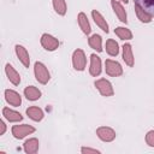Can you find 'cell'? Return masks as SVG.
Returning <instances> with one entry per match:
<instances>
[{
  "label": "cell",
  "mask_w": 154,
  "mask_h": 154,
  "mask_svg": "<svg viewBox=\"0 0 154 154\" xmlns=\"http://www.w3.org/2000/svg\"><path fill=\"white\" fill-rule=\"evenodd\" d=\"M34 73H35V77H36V81L41 84H47L49 78H51V75L48 72V69L45 66V64L40 63V61H36L35 65H34Z\"/></svg>",
  "instance_id": "6da1fadb"
},
{
  "label": "cell",
  "mask_w": 154,
  "mask_h": 154,
  "mask_svg": "<svg viewBox=\"0 0 154 154\" xmlns=\"http://www.w3.org/2000/svg\"><path fill=\"white\" fill-rule=\"evenodd\" d=\"M89 72L91 76L96 77L101 73V59L96 55V54H91L90 55V67H89Z\"/></svg>",
  "instance_id": "30bf717a"
},
{
  "label": "cell",
  "mask_w": 154,
  "mask_h": 154,
  "mask_svg": "<svg viewBox=\"0 0 154 154\" xmlns=\"http://www.w3.org/2000/svg\"><path fill=\"white\" fill-rule=\"evenodd\" d=\"M38 144L37 138H29L24 142V152L28 154H34L38 150Z\"/></svg>",
  "instance_id": "ffe728a7"
},
{
  "label": "cell",
  "mask_w": 154,
  "mask_h": 154,
  "mask_svg": "<svg viewBox=\"0 0 154 154\" xmlns=\"http://www.w3.org/2000/svg\"><path fill=\"white\" fill-rule=\"evenodd\" d=\"M123 60L125 61V64L130 67L134 66V61H135V58H134V54H132V47L130 43H125L123 46Z\"/></svg>",
  "instance_id": "5bb4252c"
},
{
  "label": "cell",
  "mask_w": 154,
  "mask_h": 154,
  "mask_svg": "<svg viewBox=\"0 0 154 154\" xmlns=\"http://www.w3.org/2000/svg\"><path fill=\"white\" fill-rule=\"evenodd\" d=\"M105 70H106V73L108 76H112V77H118V76H122L123 75V67L122 65L118 63V61H114V60H111V59H107L105 61Z\"/></svg>",
  "instance_id": "277c9868"
},
{
  "label": "cell",
  "mask_w": 154,
  "mask_h": 154,
  "mask_svg": "<svg viewBox=\"0 0 154 154\" xmlns=\"http://www.w3.org/2000/svg\"><path fill=\"white\" fill-rule=\"evenodd\" d=\"M2 116L8 120V122H12V123H16V122H20L23 119L22 114L17 111H13L8 107H4L2 108Z\"/></svg>",
  "instance_id": "9a60e30c"
},
{
  "label": "cell",
  "mask_w": 154,
  "mask_h": 154,
  "mask_svg": "<svg viewBox=\"0 0 154 154\" xmlns=\"http://www.w3.org/2000/svg\"><path fill=\"white\" fill-rule=\"evenodd\" d=\"M53 7H54L55 12L60 16H65V13L67 11L65 0H53Z\"/></svg>",
  "instance_id": "cb8c5ba5"
},
{
  "label": "cell",
  "mask_w": 154,
  "mask_h": 154,
  "mask_svg": "<svg viewBox=\"0 0 154 154\" xmlns=\"http://www.w3.org/2000/svg\"><path fill=\"white\" fill-rule=\"evenodd\" d=\"M5 99H6V101H7L11 106H14V107H18V106L22 103V97H20V95H19L17 91L12 90V89H6V90H5Z\"/></svg>",
  "instance_id": "9c48e42d"
},
{
  "label": "cell",
  "mask_w": 154,
  "mask_h": 154,
  "mask_svg": "<svg viewBox=\"0 0 154 154\" xmlns=\"http://www.w3.org/2000/svg\"><path fill=\"white\" fill-rule=\"evenodd\" d=\"M81 152H82L83 154H89V153L99 154V153H100V150H97V149H93V148H89V147H82Z\"/></svg>",
  "instance_id": "4316f807"
},
{
  "label": "cell",
  "mask_w": 154,
  "mask_h": 154,
  "mask_svg": "<svg viewBox=\"0 0 154 154\" xmlns=\"http://www.w3.org/2000/svg\"><path fill=\"white\" fill-rule=\"evenodd\" d=\"M146 142L148 146L150 147H154V130H150L147 132L146 135Z\"/></svg>",
  "instance_id": "484cf974"
},
{
  "label": "cell",
  "mask_w": 154,
  "mask_h": 154,
  "mask_svg": "<svg viewBox=\"0 0 154 154\" xmlns=\"http://www.w3.org/2000/svg\"><path fill=\"white\" fill-rule=\"evenodd\" d=\"M14 49H16V54H17L19 61L24 65V67H29V65H30V58H29V53L25 49V47H23L20 45H16Z\"/></svg>",
  "instance_id": "ba28073f"
},
{
  "label": "cell",
  "mask_w": 154,
  "mask_h": 154,
  "mask_svg": "<svg viewBox=\"0 0 154 154\" xmlns=\"http://www.w3.org/2000/svg\"><path fill=\"white\" fill-rule=\"evenodd\" d=\"M6 131V125L4 123V120H0V135H4Z\"/></svg>",
  "instance_id": "83f0119b"
},
{
  "label": "cell",
  "mask_w": 154,
  "mask_h": 154,
  "mask_svg": "<svg viewBox=\"0 0 154 154\" xmlns=\"http://www.w3.org/2000/svg\"><path fill=\"white\" fill-rule=\"evenodd\" d=\"M24 95H25V97H26L28 100H30V101H36V100H38V99L41 97V91H40L36 87L29 85V87H26V88L24 89Z\"/></svg>",
  "instance_id": "d6986e66"
},
{
  "label": "cell",
  "mask_w": 154,
  "mask_h": 154,
  "mask_svg": "<svg viewBox=\"0 0 154 154\" xmlns=\"http://www.w3.org/2000/svg\"><path fill=\"white\" fill-rule=\"evenodd\" d=\"M120 1H122V2H125V4H128V2H129V0H120Z\"/></svg>",
  "instance_id": "f1b7e54d"
},
{
  "label": "cell",
  "mask_w": 154,
  "mask_h": 154,
  "mask_svg": "<svg viewBox=\"0 0 154 154\" xmlns=\"http://www.w3.org/2000/svg\"><path fill=\"white\" fill-rule=\"evenodd\" d=\"M5 72H6V75H7L8 81H10L13 85H18V84L20 83V76H19V73L13 69L12 65L6 64V66H5Z\"/></svg>",
  "instance_id": "4fadbf2b"
},
{
  "label": "cell",
  "mask_w": 154,
  "mask_h": 154,
  "mask_svg": "<svg viewBox=\"0 0 154 154\" xmlns=\"http://www.w3.org/2000/svg\"><path fill=\"white\" fill-rule=\"evenodd\" d=\"M111 5H112V8H113L116 16L118 17V19H119L122 23H125V24H126V23H128L126 12H125L123 5H122L120 2H118V1H116V0H112V1H111Z\"/></svg>",
  "instance_id": "8fae6325"
},
{
  "label": "cell",
  "mask_w": 154,
  "mask_h": 154,
  "mask_svg": "<svg viewBox=\"0 0 154 154\" xmlns=\"http://www.w3.org/2000/svg\"><path fill=\"white\" fill-rule=\"evenodd\" d=\"M114 34L120 38V40H131L132 38V32L123 26H118L114 29Z\"/></svg>",
  "instance_id": "603a6c76"
},
{
  "label": "cell",
  "mask_w": 154,
  "mask_h": 154,
  "mask_svg": "<svg viewBox=\"0 0 154 154\" xmlns=\"http://www.w3.org/2000/svg\"><path fill=\"white\" fill-rule=\"evenodd\" d=\"M26 114L34 122H40L43 118V111L40 107H36V106H31V107L26 108Z\"/></svg>",
  "instance_id": "ac0fdd59"
},
{
  "label": "cell",
  "mask_w": 154,
  "mask_h": 154,
  "mask_svg": "<svg viewBox=\"0 0 154 154\" xmlns=\"http://www.w3.org/2000/svg\"><path fill=\"white\" fill-rule=\"evenodd\" d=\"M41 45L46 51H55L59 47V41L49 34H43L41 36Z\"/></svg>",
  "instance_id": "52a82bcc"
},
{
  "label": "cell",
  "mask_w": 154,
  "mask_h": 154,
  "mask_svg": "<svg viewBox=\"0 0 154 154\" xmlns=\"http://www.w3.org/2000/svg\"><path fill=\"white\" fill-rule=\"evenodd\" d=\"M32 132H35V128L31 126V125H28V124L14 125V126L12 128V135H13L16 138H18V140L24 138L25 136H28V135H30V134H32Z\"/></svg>",
  "instance_id": "5b68a950"
},
{
  "label": "cell",
  "mask_w": 154,
  "mask_h": 154,
  "mask_svg": "<svg viewBox=\"0 0 154 154\" xmlns=\"http://www.w3.org/2000/svg\"><path fill=\"white\" fill-rule=\"evenodd\" d=\"M95 87H96V89L100 91V94L102 96L108 97V96H112L114 94L112 83L109 81H107L106 78H100V79L95 81Z\"/></svg>",
  "instance_id": "7a4b0ae2"
},
{
  "label": "cell",
  "mask_w": 154,
  "mask_h": 154,
  "mask_svg": "<svg viewBox=\"0 0 154 154\" xmlns=\"http://www.w3.org/2000/svg\"><path fill=\"white\" fill-rule=\"evenodd\" d=\"M135 11H136L137 18H138L142 23H149V22L152 20V18H153V17H150L147 12H144L140 6H137V5H135Z\"/></svg>",
  "instance_id": "d4e9b609"
},
{
  "label": "cell",
  "mask_w": 154,
  "mask_h": 154,
  "mask_svg": "<svg viewBox=\"0 0 154 154\" xmlns=\"http://www.w3.org/2000/svg\"><path fill=\"white\" fill-rule=\"evenodd\" d=\"M77 20H78V25L82 29V31L85 35H89L90 31H91V28H90V24H89L88 18H87V14L83 13V12H79L78 13V17H77Z\"/></svg>",
  "instance_id": "e0dca14e"
},
{
  "label": "cell",
  "mask_w": 154,
  "mask_h": 154,
  "mask_svg": "<svg viewBox=\"0 0 154 154\" xmlns=\"http://www.w3.org/2000/svg\"><path fill=\"white\" fill-rule=\"evenodd\" d=\"M88 43H89V46H90L93 49H95L96 52H101V51H102V38H101L100 35H97V34L91 35V36L89 37V40H88Z\"/></svg>",
  "instance_id": "44dd1931"
},
{
  "label": "cell",
  "mask_w": 154,
  "mask_h": 154,
  "mask_svg": "<svg viewBox=\"0 0 154 154\" xmlns=\"http://www.w3.org/2000/svg\"><path fill=\"white\" fill-rule=\"evenodd\" d=\"M91 16H93V19H94L95 24H96L102 31H105V32L107 34V32L109 31V30H108V24H107L106 19L102 17V14H101L99 11L93 10V11H91Z\"/></svg>",
  "instance_id": "7c38bea8"
},
{
  "label": "cell",
  "mask_w": 154,
  "mask_h": 154,
  "mask_svg": "<svg viewBox=\"0 0 154 154\" xmlns=\"http://www.w3.org/2000/svg\"><path fill=\"white\" fill-rule=\"evenodd\" d=\"M135 5L140 6L150 17H154V0H135Z\"/></svg>",
  "instance_id": "2e32d148"
},
{
  "label": "cell",
  "mask_w": 154,
  "mask_h": 154,
  "mask_svg": "<svg viewBox=\"0 0 154 154\" xmlns=\"http://www.w3.org/2000/svg\"><path fill=\"white\" fill-rule=\"evenodd\" d=\"M72 65L75 70L77 71H83L87 65V58L85 54L82 49H76L72 54Z\"/></svg>",
  "instance_id": "3957f363"
},
{
  "label": "cell",
  "mask_w": 154,
  "mask_h": 154,
  "mask_svg": "<svg viewBox=\"0 0 154 154\" xmlns=\"http://www.w3.org/2000/svg\"><path fill=\"white\" fill-rule=\"evenodd\" d=\"M106 52L111 57H117L118 53H119V46H118V43L114 40H112V38L107 40L106 41Z\"/></svg>",
  "instance_id": "7402d4cb"
},
{
  "label": "cell",
  "mask_w": 154,
  "mask_h": 154,
  "mask_svg": "<svg viewBox=\"0 0 154 154\" xmlns=\"http://www.w3.org/2000/svg\"><path fill=\"white\" fill-rule=\"evenodd\" d=\"M97 137L103 142H112L116 138V131L108 126H100L96 129Z\"/></svg>",
  "instance_id": "8992f818"
}]
</instances>
